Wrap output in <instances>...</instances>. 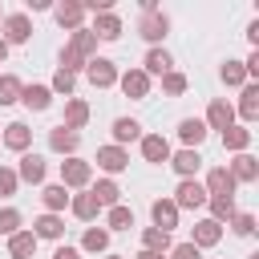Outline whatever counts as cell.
Segmentation results:
<instances>
[{
  "label": "cell",
  "mask_w": 259,
  "mask_h": 259,
  "mask_svg": "<svg viewBox=\"0 0 259 259\" xmlns=\"http://www.w3.org/2000/svg\"><path fill=\"white\" fill-rule=\"evenodd\" d=\"M53 259H81V251H77V247H57Z\"/></svg>",
  "instance_id": "obj_45"
},
{
  "label": "cell",
  "mask_w": 259,
  "mask_h": 259,
  "mask_svg": "<svg viewBox=\"0 0 259 259\" xmlns=\"http://www.w3.org/2000/svg\"><path fill=\"white\" fill-rule=\"evenodd\" d=\"M170 65H174V61H170V53H166V49H150V53H146V69H142V73H146V77H162V73H170Z\"/></svg>",
  "instance_id": "obj_27"
},
{
  "label": "cell",
  "mask_w": 259,
  "mask_h": 259,
  "mask_svg": "<svg viewBox=\"0 0 259 259\" xmlns=\"http://www.w3.org/2000/svg\"><path fill=\"white\" fill-rule=\"evenodd\" d=\"M170 259H202V251L194 243H178V247H170Z\"/></svg>",
  "instance_id": "obj_44"
},
{
  "label": "cell",
  "mask_w": 259,
  "mask_h": 259,
  "mask_svg": "<svg viewBox=\"0 0 259 259\" xmlns=\"http://www.w3.org/2000/svg\"><path fill=\"white\" fill-rule=\"evenodd\" d=\"M16 231H20V210H16V206H4V210H0V235L12 239Z\"/></svg>",
  "instance_id": "obj_38"
},
{
  "label": "cell",
  "mask_w": 259,
  "mask_h": 259,
  "mask_svg": "<svg viewBox=\"0 0 259 259\" xmlns=\"http://www.w3.org/2000/svg\"><path fill=\"white\" fill-rule=\"evenodd\" d=\"M223 81H227V85H243V81H247L243 61H227V65H223Z\"/></svg>",
  "instance_id": "obj_39"
},
{
  "label": "cell",
  "mask_w": 259,
  "mask_h": 259,
  "mask_svg": "<svg viewBox=\"0 0 259 259\" xmlns=\"http://www.w3.org/2000/svg\"><path fill=\"white\" fill-rule=\"evenodd\" d=\"M138 259H166V255H158V251H138Z\"/></svg>",
  "instance_id": "obj_46"
},
{
  "label": "cell",
  "mask_w": 259,
  "mask_h": 259,
  "mask_svg": "<svg viewBox=\"0 0 259 259\" xmlns=\"http://www.w3.org/2000/svg\"><path fill=\"white\" fill-rule=\"evenodd\" d=\"M109 259H121V255H109Z\"/></svg>",
  "instance_id": "obj_48"
},
{
  "label": "cell",
  "mask_w": 259,
  "mask_h": 259,
  "mask_svg": "<svg viewBox=\"0 0 259 259\" xmlns=\"http://www.w3.org/2000/svg\"><path fill=\"white\" fill-rule=\"evenodd\" d=\"M4 57H8V45H4V40H0V61H4Z\"/></svg>",
  "instance_id": "obj_47"
},
{
  "label": "cell",
  "mask_w": 259,
  "mask_h": 259,
  "mask_svg": "<svg viewBox=\"0 0 259 259\" xmlns=\"http://www.w3.org/2000/svg\"><path fill=\"white\" fill-rule=\"evenodd\" d=\"M20 77H12V73H4L0 77V105H12V101H20Z\"/></svg>",
  "instance_id": "obj_36"
},
{
  "label": "cell",
  "mask_w": 259,
  "mask_h": 259,
  "mask_svg": "<svg viewBox=\"0 0 259 259\" xmlns=\"http://www.w3.org/2000/svg\"><path fill=\"white\" fill-rule=\"evenodd\" d=\"M8 255H12V259H32V255H36V235H32V231H16V235L8 239Z\"/></svg>",
  "instance_id": "obj_19"
},
{
  "label": "cell",
  "mask_w": 259,
  "mask_h": 259,
  "mask_svg": "<svg viewBox=\"0 0 259 259\" xmlns=\"http://www.w3.org/2000/svg\"><path fill=\"white\" fill-rule=\"evenodd\" d=\"M28 142H32V130H28L24 121H12V125H4V146H8V150H16V154H28Z\"/></svg>",
  "instance_id": "obj_14"
},
{
  "label": "cell",
  "mask_w": 259,
  "mask_h": 259,
  "mask_svg": "<svg viewBox=\"0 0 259 259\" xmlns=\"http://www.w3.org/2000/svg\"><path fill=\"white\" fill-rule=\"evenodd\" d=\"M97 40H117L121 36V20L113 16V12H97V20H93V28H89Z\"/></svg>",
  "instance_id": "obj_16"
},
{
  "label": "cell",
  "mask_w": 259,
  "mask_h": 259,
  "mask_svg": "<svg viewBox=\"0 0 259 259\" xmlns=\"http://www.w3.org/2000/svg\"><path fill=\"white\" fill-rule=\"evenodd\" d=\"M113 138H117V146H121V142H138V138H142V125H138L134 117H117V121H113Z\"/></svg>",
  "instance_id": "obj_33"
},
{
  "label": "cell",
  "mask_w": 259,
  "mask_h": 259,
  "mask_svg": "<svg viewBox=\"0 0 259 259\" xmlns=\"http://www.w3.org/2000/svg\"><path fill=\"white\" fill-rule=\"evenodd\" d=\"M231 227H235V235H251V231H255V214H251V210H235Z\"/></svg>",
  "instance_id": "obj_42"
},
{
  "label": "cell",
  "mask_w": 259,
  "mask_h": 259,
  "mask_svg": "<svg viewBox=\"0 0 259 259\" xmlns=\"http://www.w3.org/2000/svg\"><path fill=\"white\" fill-rule=\"evenodd\" d=\"M150 214H154V227H158V231H166V235L178 227V206H174L170 198H158V202L150 206Z\"/></svg>",
  "instance_id": "obj_12"
},
{
  "label": "cell",
  "mask_w": 259,
  "mask_h": 259,
  "mask_svg": "<svg viewBox=\"0 0 259 259\" xmlns=\"http://www.w3.org/2000/svg\"><path fill=\"white\" fill-rule=\"evenodd\" d=\"M105 227H109V231H130V227H134V210H130V206H109Z\"/></svg>",
  "instance_id": "obj_34"
},
{
  "label": "cell",
  "mask_w": 259,
  "mask_h": 259,
  "mask_svg": "<svg viewBox=\"0 0 259 259\" xmlns=\"http://www.w3.org/2000/svg\"><path fill=\"white\" fill-rule=\"evenodd\" d=\"M16 178H20V182H28V186H36V182H45V158H40V154H20V166H16Z\"/></svg>",
  "instance_id": "obj_10"
},
{
  "label": "cell",
  "mask_w": 259,
  "mask_h": 259,
  "mask_svg": "<svg viewBox=\"0 0 259 259\" xmlns=\"http://www.w3.org/2000/svg\"><path fill=\"white\" fill-rule=\"evenodd\" d=\"M89 178H93V166L85 162V158H65L61 162V186H89Z\"/></svg>",
  "instance_id": "obj_4"
},
{
  "label": "cell",
  "mask_w": 259,
  "mask_h": 259,
  "mask_svg": "<svg viewBox=\"0 0 259 259\" xmlns=\"http://www.w3.org/2000/svg\"><path fill=\"white\" fill-rule=\"evenodd\" d=\"M170 166H174L182 178H194L198 166H202V158H198V150H178V154H170Z\"/></svg>",
  "instance_id": "obj_22"
},
{
  "label": "cell",
  "mask_w": 259,
  "mask_h": 259,
  "mask_svg": "<svg viewBox=\"0 0 259 259\" xmlns=\"http://www.w3.org/2000/svg\"><path fill=\"white\" fill-rule=\"evenodd\" d=\"M202 186H206V198H235V178L227 166H214Z\"/></svg>",
  "instance_id": "obj_5"
},
{
  "label": "cell",
  "mask_w": 259,
  "mask_h": 259,
  "mask_svg": "<svg viewBox=\"0 0 259 259\" xmlns=\"http://www.w3.org/2000/svg\"><path fill=\"white\" fill-rule=\"evenodd\" d=\"M69 206H73V214H77V219H85V223L101 214V202H97L89 190H85V194H73V198H69Z\"/></svg>",
  "instance_id": "obj_25"
},
{
  "label": "cell",
  "mask_w": 259,
  "mask_h": 259,
  "mask_svg": "<svg viewBox=\"0 0 259 259\" xmlns=\"http://www.w3.org/2000/svg\"><path fill=\"white\" fill-rule=\"evenodd\" d=\"M85 121H89V105H85L81 97H73V101L65 105V121H61V125H65V130H77V134H81V125H85Z\"/></svg>",
  "instance_id": "obj_24"
},
{
  "label": "cell",
  "mask_w": 259,
  "mask_h": 259,
  "mask_svg": "<svg viewBox=\"0 0 259 259\" xmlns=\"http://www.w3.org/2000/svg\"><path fill=\"white\" fill-rule=\"evenodd\" d=\"M16 186H20V178H16V170H8V166H0V198H8V194H16Z\"/></svg>",
  "instance_id": "obj_43"
},
{
  "label": "cell",
  "mask_w": 259,
  "mask_h": 259,
  "mask_svg": "<svg viewBox=\"0 0 259 259\" xmlns=\"http://www.w3.org/2000/svg\"><path fill=\"white\" fill-rule=\"evenodd\" d=\"M0 20H4V12H0Z\"/></svg>",
  "instance_id": "obj_49"
},
{
  "label": "cell",
  "mask_w": 259,
  "mask_h": 259,
  "mask_svg": "<svg viewBox=\"0 0 259 259\" xmlns=\"http://www.w3.org/2000/svg\"><path fill=\"white\" fill-rule=\"evenodd\" d=\"M142 158L154 162V166L170 162V142H166L162 134H146V138H142Z\"/></svg>",
  "instance_id": "obj_8"
},
{
  "label": "cell",
  "mask_w": 259,
  "mask_h": 259,
  "mask_svg": "<svg viewBox=\"0 0 259 259\" xmlns=\"http://www.w3.org/2000/svg\"><path fill=\"white\" fill-rule=\"evenodd\" d=\"M219 239H223V227H219L214 219H202V223H194V239H190V243H194L198 251H202V247H214Z\"/></svg>",
  "instance_id": "obj_18"
},
{
  "label": "cell",
  "mask_w": 259,
  "mask_h": 259,
  "mask_svg": "<svg viewBox=\"0 0 259 259\" xmlns=\"http://www.w3.org/2000/svg\"><path fill=\"white\" fill-rule=\"evenodd\" d=\"M97 166H101L105 174H121V170L130 166V154H125L121 146H101V150H97Z\"/></svg>",
  "instance_id": "obj_9"
},
{
  "label": "cell",
  "mask_w": 259,
  "mask_h": 259,
  "mask_svg": "<svg viewBox=\"0 0 259 259\" xmlns=\"http://www.w3.org/2000/svg\"><path fill=\"white\" fill-rule=\"evenodd\" d=\"M235 125V109L227 105V101H210V109H206V130H231Z\"/></svg>",
  "instance_id": "obj_17"
},
{
  "label": "cell",
  "mask_w": 259,
  "mask_h": 259,
  "mask_svg": "<svg viewBox=\"0 0 259 259\" xmlns=\"http://www.w3.org/2000/svg\"><path fill=\"white\" fill-rule=\"evenodd\" d=\"M49 146H53L57 154H69V158H73V150L81 146V134H77V130H65V125H57V130H49Z\"/></svg>",
  "instance_id": "obj_15"
},
{
  "label": "cell",
  "mask_w": 259,
  "mask_h": 259,
  "mask_svg": "<svg viewBox=\"0 0 259 259\" xmlns=\"http://www.w3.org/2000/svg\"><path fill=\"white\" fill-rule=\"evenodd\" d=\"M231 178H235V186H239V182H255V178H259V162H255L251 154H239V158L231 162Z\"/></svg>",
  "instance_id": "obj_23"
},
{
  "label": "cell",
  "mask_w": 259,
  "mask_h": 259,
  "mask_svg": "<svg viewBox=\"0 0 259 259\" xmlns=\"http://www.w3.org/2000/svg\"><path fill=\"white\" fill-rule=\"evenodd\" d=\"M178 138L186 142V150H194V146L206 138V121H198V117H182V121H178Z\"/></svg>",
  "instance_id": "obj_21"
},
{
  "label": "cell",
  "mask_w": 259,
  "mask_h": 259,
  "mask_svg": "<svg viewBox=\"0 0 259 259\" xmlns=\"http://www.w3.org/2000/svg\"><path fill=\"white\" fill-rule=\"evenodd\" d=\"M223 146L235 150V154H247V146H251V130H247V125H231V130H223Z\"/></svg>",
  "instance_id": "obj_28"
},
{
  "label": "cell",
  "mask_w": 259,
  "mask_h": 259,
  "mask_svg": "<svg viewBox=\"0 0 259 259\" xmlns=\"http://www.w3.org/2000/svg\"><path fill=\"white\" fill-rule=\"evenodd\" d=\"M170 202H174L178 210H198V206H206V186H202L198 178H182Z\"/></svg>",
  "instance_id": "obj_2"
},
{
  "label": "cell",
  "mask_w": 259,
  "mask_h": 259,
  "mask_svg": "<svg viewBox=\"0 0 259 259\" xmlns=\"http://www.w3.org/2000/svg\"><path fill=\"white\" fill-rule=\"evenodd\" d=\"M206 202H210V219H214L219 227L235 219V198H206Z\"/></svg>",
  "instance_id": "obj_35"
},
{
  "label": "cell",
  "mask_w": 259,
  "mask_h": 259,
  "mask_svg": "<svg viewBox=\"0 0 259 259\" xmlns=\"http://www.w3.org/2000/svg\"><path fill=\"white\" fill-rule=\"evenodd\" d=\"M73 85H77V77H73V73H65V69H57V73H53V85H49V89H53V93H65V97H69V93H73Z\"/></svg>",
  "instance_id": "obj_40"
},
{
  "label": "cell",
  "mask_w": 259,
  "mask_h": 259,
  "mask_svg": "<svg viewBox=\"0 0 259 259\" xmlns=\"http://www.w3.org/2000/svg\"><path fill=\"white\" fill-rule=\"evenodd\" d=\"M89 194H93V198L101 202V210H105V206H117V198H121V190H117V182H109V178H101V182H97V186H93Z\"/></svg>",
  "instance_id": "obj_32"
},
{
  "label": "cell",
  "mask_w": 259,
  "mask_h": 259,
  "mask_svg": "<svg viewBox=\"0 0 259 259\" xmlns=\"http://www.w3.org/2000/svg\"><path fill=\"white\" fill-rule=\"evenodd\" d=\"M162 89H166L170 97H178V93H186V77L170 69V73H162Z\"/></svg>",
  "instance_id": "obj_41"
},
{
  "label": "cell",
  "mask_w": 259,
  "mask_h": 259,
  "mask_svg": "<svg viewBox=\"0 0 259 259\" xmlns=\"http://www.w3.org/2000/svg\"><path fill=\"white\" fill-rule=\"evenodd\" d=\"M121 93H125V97H134V101H142V97L150 93V77H146L142 69H130V73H121Z\"/></svg>",
  "instance_id": "obj_13"
},
{
  "label": "cell",
  "mask_w": 259,
  "mask_h": 259,
  "mask_svg": "<svg viewBox=\"0 0 259 259\" xmlns=\"http://www.w3.org/2000/svg\"><path fill=\"white\" fill-rule=\"evenodd\" d=\"M32 227H36V231H32L36 239H61V235H65V223H61V214H40Z\"/></svg>",
  "instance_id": "obj_30"
},
{
  "label": "cell",
  "mask_w": 259,
  "mask_h": 259,
  "mask_svg": "<svg viewBox=\"0 0 259 259\" xmlns=\"http://www.w3.org/2000/svg\"><path fill=\"white\" fill-rule=\"evenodd\" d=\"M85 77H89L93 89H109V85L117 81V65H113L109 57H93V61L85 65Z\"/></svg>",
  "instance_id": "obj_3"
},
{
  "label": "cell",
  "mask_w": 259,
  "mask_h": 259,
  "mask_svg": "<svg viewBox=\"0 0 259 259\" xmlns=\"http://www.w3.org/2000/svg\"><path fill=\"white\" fill-rule=\"evenodd\" d=\"M138 32H142L150 45H158V40L170 32V20H166L158 8H154V12H142V20H138Z\"/></svg>",
  "instance_id": "obj_7"
},
{
  "label": "cell",
  "mask_w": 259,
  "mask_h": 259,
  "mask_svg": "<svg viewBox=\"0 0 259 259\" xmlns=\"http://www.w3.org/2000/svg\"><path fill=\"white\" fill-rule=\"evenodd\" d=\"M170 235L166 231H158V227H146L142 231V251H158V255H170Z\"/></svg>",
  "instance_id": "obj_26"
},
{
  "label": "cell",
  "mask_w": 259,
  "mask_h": 259,
  "mask_svg": "<svg viewBox=\"0 0 259 259\" xmlns=\"http://www.w3.org/2000/svg\"><path fill=\"white\" fill-rule=\"evenodd\" d=\"M32 36V20L24 16V12H12V16H4V45H24Z\"/></svg>",
  "instance_id": "obj_6"
},
{
  "label": "cell",
  "mask_w": 259,
  "mask_h": 259,
  "mask_svg": "<svg viewBox=\"0 0 259 259\" xmlns=\"http://www.w3.org/2000/svg\"><path fill=\"white\" fill-rule=\"evenodd\" d=\"M20 101H24L28 109H36V113H40V109H49L53 89H49V85H24V89H20Z\"/></svg>",
  "instance_id": "obj_20"
},
{
  "label": "cell",
  "mask_w": 259,
  "mask_h": 259,
  "mask_svg": "<svg viewBox=\"0 0 259 259\" xmlns=\"http://www.w3.org/2000/svg\"><path fill=\"white\" fill-rule=\"evenodd\" d=\"M53 16H57V24L61 28H81V20H85V4H77V0H65V4H57L53 8Z\"/></svg>",
  "instance_id": "obj_11"
},
{
  "label": "cell",
  "mask_w": 259,
  "mask_h": 259,
  "mask_svg": "<svg viewBox=\"0 0 259 259\" xmlns=\"http://www.w3.org/2000/svg\"><path fill=\"white\" fill-rule=\"evenodd\" d=\"M40 202H45V214H61L65 202H69V194H65V186L57 182V186H45V190H40Z\"/></svg>",
  "instance_id": "obj_29"
},
{
  "label": "cell",
  "mask_w": 259,
  "mask_h": 259,
  "mask_svg": "<svg viewBox=\"0 0 259 259\" xmlns=\"http://www.w3.org/2000/svg\"><path fill=\"white\" fill-rule=\"evenodd\" d=\"M93 49H97V36H93V32H89V28L81 24V28H77V32L69 36L65 53H61V69L77 77V69H85V65H89V53H93Z\"/></svg>",
  "instance_id": "obj_1"
},
{
  "label": "cell",
  "mask_w": 259,
  "mask_h": 259,
  "mask_svg": "<svg viewBox=\"0 0 259 259\" xmlns=\"http://www.w3.org/2000/svg\"><path fill=\"white\" fill-rule=\"evenodd\" d=\"M81 247H85V251H105V247H109V231H105V227H89L85 239H81Z\"/></svg>",
  "instance_id": "obj_37"
},
{
  "label": "cell",
  "mask_w": 259,
  "mask_h": 259,
  "mask_svg": "<svg viewBox=\"0 0 259 259\" xmlns=\"http://www.w3.org/2000/svg\"><path fill=\"white\" fill-rule=\"evenodd\" d=\"M239 113H243V121H255V117H259V85H243Z\"/></svg>",
  "instance_id": "obj_31"
}]
</instances>
